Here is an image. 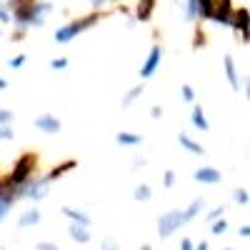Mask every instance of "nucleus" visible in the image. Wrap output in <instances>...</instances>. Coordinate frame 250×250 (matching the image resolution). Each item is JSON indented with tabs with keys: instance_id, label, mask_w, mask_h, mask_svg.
<instances>
[{
	"instance_id": "nucleus-4",
	"label": "nucleus",
	"mask_w": 250,
	"mask_h": 250,
	"mask_svg": "<svg viewBox=\"0 0 250 250\" xmlns=\"http://www.w3.org/2000/svg\"><path fill=\"white\" fill-rule=\"evenodd\" d=\"M15 200H18V185L8 178V180L0 183V220L8 215L10 205H13Z\"/></svg>"
},
{
	"instance_id": "nucleus-38",
	"label": "nucleus",
	"mask_w": 250,
	"mask_h": 250,
	"mask_svg": "<svg viewBox=\"0 0 250 250\" xmlns=\"http://www.w3.org/2000/svg\"><path fill=\"white\" fill-rule=\"evenodd\" d=\"M240 235H243V238H248V235H250V228H248V225H243V228H240Z\"/></svg>"
},
{
	"instance_id": "nucleus-10",
	"label": "nucleus",
	"mask_w": 250,
	"mask_h": 250,
	"mask_svg": "<svg viewBox=\"0 0 250 250\" xmlns=\"http://www.w3.org/2000/svg\"><path fill=\"white\" fill-rule=\"evenodd\" d=\"M193 178L198 180V183H220V170H215V168H200V170H195L193 173Z\"/></svg>"
},
{
	"instance_id": "nucleus-15",
	"label": "nucleus",
	"mask_w": 250,
	"mask_h": 250,
	"mask_svg": "<svg viewBox=\"0 0 250 250\" xmlns=\"http://www.w3.org/2000/svg\"><path fill=\"white\" fill-rule=\"evenodd\" d=\"M195 5H198V15H200V18H210L215 0H195Z\"/></svg>"
},
{
	"instance_id": "nucleus-40",
	"label": "nucleus",
	"mask_w": 250,
	"mask_h": 250,
	"mask_svg": "<svg viewBox=\"0 0 250 250\" xmlns=\"http://www.w3.org/2000/svg\"><path fill=\"white\" fill-rule=\"evenodd\" d=\"M8 88V80H3V78H0V90H5Z\"/></svg>"
},
{
	"instance_id": "nucleus-42",
	"label": "nucleus",
	"mask_w": 250,
	"mask_h": 250,
	"mask_svg": "<svg viewBox=\"0 0 250 250\" xmlns=\"http://www.w3.org/2000/svg\"><path fill=\"white\" fill-rule=\"evenodd\" d=\"M195 250H208V243H200V245H198Z\"/></svg>"
},
{
	"instance_id": "nucleus-34",
	"label": "nucleus",
	"mask_w": 250,
	"mask_h": 250,
	"mask_svg": "<svg viewBox=\"0 0 250 250\" xmlns=\"http://www.w3.org/2000/svg\"><path fill=\"white\" fill-rule=\"evenodd\" d=\"M10 120V113L8 110H0V123H8Z\"/></svg>"
},
{
	"instance_id": "nucleus-19",
	"label": "nucleus",
	"mask_w": 250,
	"mask_h": 250,
	"mask_svg": "<svg viewBox=\"0 0 250 250\" xmlns=\"http://www.w3.org/2000/svg\"><path fill=\"white\" fill-rule=\"evenodd\" d=\"M120 145H140L143 143V138L140 135H133V133H118V138H115Z\"/></svg>"
},
{
	"instance_id": "nucleus-23",
	"label": "nucleus",
	"mask_w": 250,
	"mask_h": 250,
	"mask_svg": "<svg viewBox=\"0 0 250 250\" xmlns=\"http://www.w3.org/2000/svg\"><path fill=\"white\" fill-rule=\"evenodd\" d=\"M200 208H203V200H195V203H193V205H190V208H188V210L183 213V215H185V220H190V218H195V215H198V210H200Z\"/></svg>"
},
{
	"instance_id": "nucleus-9",
	"label": "nucleus",
	"mask_w": 250,
	"mask_h": 250,
	"mask_svg": "<svg viewBox=\"0 0 250 250\" xmlns=\"http://www.w3.org/2000/svg\"><path fill=\"white\" fill-rule=\"evenodd\" d=\"M35 128L45 130V133H58V130H60V120L53 118V115H40V118L35 120Z\"/></svg>"
},
{
	"instance_id": "nucleus-20",
	"label": "nucleus",
	"mask_w": 250,
	"mask_h": 250,
	"mask_svg": "<svg viewBox=\"0 0 250 250\" xmlns=\"http://www.w3.org/2000/svg\"><path fill=\"white\" fill-rule=\"evenodd\" d=\"M73 168H75V160H68L65 165H58V168H55V170H53V173L48 175V180L53 183L55 178H60V175H65V173H68V170H73Z\"/></svg>"
},
{
	"instance_id": "nucleus-2",
	"label": "nucleus",
	"mask_w": 250,
	"mask_h": 250,
	"mask_svg": "<svg viewBox=\"0 0 250 250\" xmlns=\"http://www.w3.org/2000/svg\"><path fill=\"white\" fill-rule=\"evenodd\" d=\"M98 20H100V10H93L90 15L75 20V23H68L65 28H60V30L55 33V40H58V43H68V40H73V38H75V35H80L83 30L93 28V25L98 23Z\"/></svg>"
},
{
	"instance_id": "nucleus-26",
	"label": "nucleus",
	"mask_w": 250,
	"mask_h": 250,
	"mask_svg": "<svg viewBox=\"0 0 250 250\" xmlns=\"http://www.w3.org/2000/svg\"><path fill=\"white\" fill-rule=\"evenodd\" d=\"M13 130L8 128V125H0V140H13Z\"/></svg>"
},
{
	"instance_id": "nucleus-29",
	"label": "nucleus",
	"mask_w": 250,
	"mask_h": 250,
	"mask_svg": "<svg viewBox=\"0 0 250 250\" xmlns=\"http://www.w3.org/2000/svg\"><path fill=\"white\" fill-rule=\"evenodd\" d=\"M20 65H25V55H18L10 60V68H20Z\"/></svg>"
},
{
	"instance_id": "nucleus-35",
	"label": "nucleus",
	"mask_w": 250,
	"mask_h": 250,
	"mask_svg": "<svg viewBox=\"0 0 250 250\" xmlns=\"http://www.w3.org/2000/svg\"><path fill=\"white\" fill-rule=\"evenodd\" d=\"M103 248H105V250H118V245L113 240H105V245H103Z\"/></svg>"
},
{
	"instance_id": "nucleus-41",
	"label": "nucleus",
	"mask_w": 250,
	"mask_h": 250,
	"mask_svg": "<svg viewBox=\"0 0 250 250\" xmlns=\"http://www.w3.org/2000/svg\"><path fill=\"white\" fill-rule=\"evenodd\" d=\"M103 3H105V0H93V5H95V8H100Z\"/></svg>"
},
{
	"instance_id": "nucleus-18",
	"label": "nucleus",
	"mask_w": 250,
	"mask_h": 250,
	"mask_svg": "<svg viewBox=\"0 0 250 250\" xmlns=\"http://www.w3.org/2000/svg\"><path fill=\"white\" fill-rule=\"evenodd\" d=\"M62 213H65L68 218H73L75 223H80V225H90V218H88L85 213H80V210H73V208H62Z\"/></svg>"
},
{
	"instance_id": "nucleus-5",
	"label": "nucleus",
	"mask_w": 250,
	"mask_h": 250,
	"mask_svg": "<svg viewBox=\"0 0 250 250\" xmlns=\"http://www.w3.org/2000/svg\"><path fill=\"white\" fill-rule=\"evenodd\" d=\"M35 163H38V158H35V155H23V158H20V160L15 163V168H13V175H10V180H13L15 185L25 183V180L30 178L33 168H35Z\"/></svg>"
},
{
	"instance_id": "nucleus-28",
	"label": "nucleus",
	"mask_w": 250,
	"mask_h": 250,
	"mask_svg": "<svg viewBox=\"0 0 250 250\" xmlns=\"http://www.w3.org/2000/svg\"><path fill=\"white\" fill-rule=\"evenodd\" d=\"M50 65H53V70H62V68L68 65V60H65V58H58V60H53V62H50Z\"/></svg>"
},
{
	"instance_id": "nucleus-11",
	"label": "nucleus",
	"mask_w": 250,
	"mask_h": 250,
	"mask_svg": "<svg viewBox=\"0 0 250 250\" xmlns=\"http://www.w3.org/2000/svg\"><path fill=\"white\" fill-rule=\"evenodd\" d=\"M225 75H228V80H230V85H233V90H240V80H238V70H235V62H233V58L230 55H225Z\"/></svg>"
},
{
	"instance_id": "nucleus-16",
	"label": "nucleus",
	"mask_w": 250,
	"mask_h": 250,
	"mask_svg": "<svg viewBox=\"0 0 250 250\" xmlns=\"http://www.w3.org/2000/svg\"><path fill=\"white\" fill-rule=\"evenodd\" d=\"M193 123H195V128H198V130H210V125H208L205 113H203V108H200V105L193 110Z\"/></svg>"
},
{
	"instance_id": "nucleus-21",
	"label": "nucleus",
	"mask_w": 250,
	"mask_h": 250,
	"mask_svg": "<svg viewBox=\"0 0 250 250\" xmlns=\"http://www.w3.org/2000/svg\"><path fill=\"white\" fill-rule=\"evenodd\" d=\"M133 198H135V200H148V198H150V188H148V185H138L135 193H133Z\"/></svg>"
},
{
	"instance_id": "nucleus-24",
	"label": "nucleus",
	"mask_w": 250,
	"mask_h": 250,
	"mask_svg": "<svg viewBox=\"0 0 250 250\" xmlns=\"http://www.w3.org/2000/svg\"><path fill=\"white\" fill-rule=\"evenodd\" d=\"M233 195H235V203H240V205H248V190H245V188H238V190H235Z\"/></svg>"
},
{
	"instance_id": "nucleus-3",
	"label": "nucleus",
	"mask_w": 250,
	"mask_h": 250,
	"mask_svg": "<svg viewBox=\"0 0 250 250\" xmlns=\"http://www.w3.org/2000/svg\"><path fill=\"white\" fill-rule=\"evenodd\" d=\"M183 223H188V220H185V215H183L180 210H168L165 215H160V220H158V235H160V238L173 235Z\"/></svg>"
},
{
	"instance_id": "nucleus-32",
	"label": "nucleus",
	"mask_w": 250,
	"mask_h": 250,
	"mask_svg": "<svg viewBox=\"0 0 250 250\" xmlns=\"http://www.w3.org/2000/svg\"><path fill=\"white\" fill-rule=\"evenodd\" d=\"M38 250H58V245H53V243H38Z\"/></svg>"
},
{
	"instance_id": "nucleus-12",
	"label": "nucleus",
	"mask_w": 250,
	"mask_h": 250,
	"mask_svg": "<svg viewBox=\"0 0 250 250\" xmlns=\"http://www.w3.org/2000/svg\"><path fill=\"white\" fill-rule=\"evenodd\" d=\"M88 225H80V223H73L70 225V238L73 240H78V243H88L90 240V233L85 230Z\"/></svg>"
},
{
	"instance_id": "nucleus-13",
	"label": "nucleus",
	"mask_w": 250,
	"mask_h": 250,
	"mask_svg": "<svg viewBox=\"0 0 250 250\" xmlns=\"http://www.w3.org/2000/svg\"><path fill=\"white\" fill-rule=\"evenodd\" d=\"M153 8H155V0H140V5H138V20H150L153 15Z\"/></svg>"
},
{
	"instance_id": "nucleus-27",
	"label": "nucleus",
	"mask_w": 250,
	"mask_h": 250,
	"mask_svg": "<svg viewBox=\"0 0 250 250\" xmlns=\"http://www.w3.org/2000/svg\"><path fill=\"white\" fill-rule=\"evenodd\" d=\"M225 228H228V223H225V220H218V223L213 225V235H223Z\"/></svg>"
},
{
	"instance_id": "nucleus-36",
	"label": "nucleus",
	"mask_w": 250,
	"mask_h": 250,
	"mask_svg": "<svg viewBox=\"0 0 250 250\" xmlns=\"http://www.w3.org/2000/svg\"><path fill=\"white\" fill-rule=\"evenodd\" d=\"M223 210H225V208H215V210H210V218H218V215H223Z\"/></svg>"
},
{
	"instance_id": "nucleus-30",
	"label": "nucleus",
	"mask_w": 250,
	"mask_h": 250,
	"mask_svg": "<svg viewBox=\"0 0 250 250\" xmlns=\"http://www.w3.org/2000/svg\"><path fill=\"white\" fill-rule=\"evenodd\" d=\"M163 183H165V188H170V185L175 183V173H173V170H168V173H165V180H163Z\"/></svg>"
},
{
	"instance_id": "nucleus-37",
	"label": "nucleus",
	"mask_w": 250,
	"mask_h": 250,
	"mask_svg": "<svg viewBox=\"0 0 250 250\" xmlns=\"http://www.w3.org/2000/svg\"><path fill=\"white\" fill-rule=\"evenodd\" d=\"M180 248H183V250H193V243H190V240H188V238H185V240H183V245H180Z\"/></svg>"
},
{
	"instance_id": "nucleus-1",
	"label": "nucleus",
	"mask_w": 250,
	"mask_h": 250,
	"mask_svg": "<svg viewBox=\"0 0 250 250\" xmlns=\"http://www.w3.org/2000/svg\"><path fill=\"white\" fill-rule=\"evenodd\" d=\"M53 10L50 3H35V0H20L18 8H15V23L23 28V25H43L45 23V15Z\"/></svg>"
},
{
	"instance_id": "nucleus-33",
	"label": "nucleus",
	"mask_w": 250,
	"mask_h": 250,
	"mask_svg": "<svg viewBox=\"0 0 250 250\" xmlns=\"http://www.w3.org/2000/svg\"><path fill=\"white\" fill-rule=\"evenodd\" d=\"M8 20H10V15H8V10H5L3 5H0V23H8Z\"/></svg>"
},
{
	"instance_id": "nucleus-44",
	"label": "nucleus",
	"mask_w": 250,
	"mask_h": 250,
	"mask_svg": "<svg viewBox=\"0 0 250 250\" xmlns=\"http://www.w3.org/2000/svg\"><path fill=\"white\" fill-rule=\"evenodd\" d=\"M225 250H230V248H225Z\"/></svg>"
},
{
	"instance_id": "nucleus-39",
	"label": "nucleus",
	"mask_w": 250,
	"mask_h": 250,
	"mask_svg": "<svg viewBox=\"0 0 250 250\" xmlns=\"http://www.w3.org/2000/svg\"><path fill=\"white\" fill-rule=\"evenodd\" d=\"M150 115H153V118H160V115H163V110H160V108H153V110H150Z\"/></svg>"
},
{
	"instance_id": "nucleus-22",
	"label": "nucleus",
	"mask_w": 250,
	"mask_h": 250,
	"mask_svg": "<svg viewBox=\"0 0 250 250\" xmlns=\"http://www.w3.org/2000/svg\"><path fill=\"white\" fill-rule=\"evenodd\" d=\"M185 18H188V20L198 18V5H195V0H185Z\"/></svg>"
},
{
	"instance_id": "nucleus-8",
	"label": "nucleus",
	"mask_w": 250,
	"mask_h": 250,
	"mask_svg": "<svg viewBox=\"0 0 250 250\" xmlns=\"http://www.w3.org/2000/svg\"><path fill=\"white\" fill-rule=\"evenodd\" d=\"M230 25H233L235 30H240L243 40L248 43V8H238V10H233V20H230Z\"/></svg>"
},
{
	"instance_id": "nucleus-14",
	"label": "nucleus",
	"mask_w": 250,
	"mask_h": 250,
	"mask_svg": "<svg viewBox=\"0 0 250 250\" xmlns=\"http://www.w3.org/2000/svg\"><path fill=\"white\" fill-rule=\"evenodd\" d=\"M35 223H40V210H28V213L20 215V220H18L20 228H30V225H35Z\"/></svg>"
},
{
	"instance_id": "nucleus-6",
	"label": "nucleus",
	"mask_w": 250,
	"mask_h": 250,
	"mask_svg": "<svg viewBox=\"0 0 250 250\" xmlns=\"http://www.w3.org/2000/svg\"><path fill=\"white\" fill-rule=\"evenodd\" d=\"M233 3L230 0H218V3L213 5V15L210 20H215V23H223V25H230V20H233Z\"/></svg>"
},
{
	"instance_id": "nucleus-43",
	"label": "nucleus",
	"mask_w": 250,
	"mask_h": 250,
	"mask_svg": "<svg viewBox=\"0 0 250 250\" xmlns=\"http://www.w3.org/2000/svg\"><path fill=\"white\" fill-rule=\"evenodd\" d=\"M140 250H150V248H148V245H145V248H140Z\"/></svg>"
},
{
	"instance_id": "nucleus-17",
	"label": "nucleus",
	"mask_w": 250,
	"mask_h": 250,
	"mask_svg": "<svg viewBox=\"0 0 250 250\" xmlns=\"http://www.w3.org/2000/svg\"><path fill=\"white\" fill-rule=\"evenodd\" d=\"M178 140H180V145H183V148H188V150H190L193 155H203V153H205V150L200 148V145H198L195 140H190V138H188V135H180Z\"/></svg>"
},
{
	"instance_id": "nucleus-7",
	"label": "nucleus",
	"mask_w": 250,
	"mask_h": 250,
	"mask_svg": "<svg viewBox=\"0 0 250 250\" xmlns=\"http://www.w3.org/2000/svg\"><path fill=\"white\" fill-rule=\"evenodd\" d=\"M160 58H163V50H160V45H155V48L150 50L148 60H145V65H143L140 75H143V78H150V75L158 70V65H160Z\"/></svg>"
},
{
	"instance_id": "nucleus-25",
	"label": "nucleus",
	"mask_w": 250,
	"mask_h": 250,
	"mask_svg": "<svg viewBox=\"0 0 250 250\" xmlns=\"http://www.w3.org/2000/svg\"><path fill=\"white\" fill-rule=\"evenodd\" d=\"M140 93H143V88H133V90H130L128 95L123 98V105H130V103H133V98H138Z\"/></svg>"
},
{
	"instance_id": "nucleus-31",
	"label": "nucleus",
	"mask_w": 250,
	"mask_h": 250,
	"mask_svg": "<svg viewBox=\"0 0 250 250\" xmlns=\"http://www.w3.org/2000/svg\"><path fill=\"white\" fill-rule=\"evenodd\" d=\"M183 98L185 100H193V88L190 85H183Z\"/></svg>"
}]
</instances>
